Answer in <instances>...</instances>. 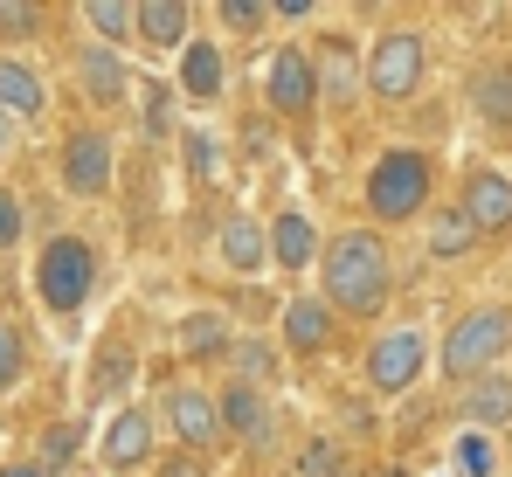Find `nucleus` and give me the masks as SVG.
Masks as SVG:
<instances>
[{
	"instance_id": "f257e3e1",
	"label": "nucleus",
	"mask_w": 512,
	"mask_h": 477,
	"mask_svg": "<svg viewBox=\"0 0 512 477\" xmlns=\"http://www.w3.org/2000/svg\"><path fill=\"white\" fill-rule=\"evenodd\" d=\"M395 291V256H388V236L374 222L360 229H340L319 249V298L340 318H374Z\"/></svg>"
},
{
	"instance_id": "f03ea898",
	"label": "nucleus",
	"mask_w": 512,
	"mask_h": 477,
	"mask_svg": "<svg viewBox=\"0 0 512 477\" xmlns=\"http://www.w3.org/2000/svg\"><path fill=\"white\" fill-rule=\"evenodd\" d=\"M360 208L374 229H423L429 215L443 208L436 201V159L423 146H388V153L367 159L360 173Z\"/></svg>"
},
{
	"instance_id": "7ed1b4c3",
	"label": "nucleus",
	"mask_w": 512,
	"mask_h": 477,
	"mask_svg": "<svg viewBox=\"0 0 512 477\" xmlns=\"http://www.w3.org/2000/svg\"><path fill=\"white\" fill-rule=\"evenodd\" d=\"M512 360V305H471L443 339H436V374L450 388H471L478 374Z\"/></svg>"
},
{
	"instance_id": "20e7f679",
	"label": "nucleus",
	"mask_w": 512,
	"mask_h": 477,
	"mask_svg": "<svg viewBox=\"0 0 512 477\" xmlns=\"http://www.w3.org/2000/svg\"><path fill=\"white\" fill-rule=\"evenodd\" d=\"M423 374H436V346H429L423 325H381L367 339V353H360V381H367V395H381V401L416 395Z\"/></svg>"
},
{
	"instance_id": "39448f33",
	"label": "nucleus",
	"mask_w": 512,
	"mask_h": 477,
	"mask_svg": "<svg viewBox=\"0 0 512 477\" xmlns=\"http://www.w3.org/2000/svg\"><path fill=\"white\" fill-rule=\"evenodd\" d=\"M97 277H104V263H97V242H84V236H49L42 256H35V298L56 318L84 312L97 298Z\"/></svg>"
},
{
	"instance_id": "423d86ee",
	"label": "nucleus",
	"mask_w": 512,
	"mask_h": 477,
	"mask_svg": "<svg viewBox=\"0 0 512 477\" xmlns=\"http://www.w3.org/2000/svg\"><path fill=\"white\" fill-rule=\"evenodd\" d=\"M429 77V35L423 28H409V21H395V28H381L374 42H367V97L374 104H409Z\"/></svg>"
},
{
	"instance_id": "0eeeda50",
	"label": "nucleus",
	"mask_w": 512,
	"mask_h": 477,
	"mask_svg": "<svg viewBox=\"0 0 512 477\" xmlns=\"http://www.w3.org/2000/svg\"><path fill=\"white\" fill-rule=\"evenodd\" d=\"M319 70H312V49L305 42H284V49H270V63H263V111L270 118H284V125H312L319 118Z\"/></svg>"
},
{
	"instance_id": "6e6552de",
	"label": "nucleus",
	"mask_w": 512,
	"mask_h": 477,
	"mask_svg": "<svg viewBox=\"0 0 512 477\" xmlns=\"http://www.w3.org/2000/svg\"><path fill=\"white\" fill-rule=\"evenodd\" d=\"M153 415H160V429L173 436V450H187V457H215L229 436H222V408L208 388H194V381H180L167 395L153 401Z\"/></svg>"
},
{
	"instance_id": "1a4fd4ad",
	"label": "nucleus",
	"mask_w": 512,
	"mask_h": 477,
	"mask_svg": "<svg viewBox=\"0 0 512 477\" xmlns=\"http://www.w3.org/2000/svg\"><path fill=\"white\" fill-rule=\"evenodd\" d=\"M457 208L471 215L478 242H512V173L499 159H464V180H457Z\"/></svg>"
},
{
	"instance_id": "9d476101",
	"label": "nucleus",
	"mask_w": 512,
	"mask_h": 477,
	"mask_svg": "<svg viewBox=\"0 0 512 477\" xmlns=\"http://www.w3.org/2000/svg\"><path fill=\"white\" fill-rule=\"evenodd\" d=\"M215 408H222V436H229L236 450H250V457H270V450H277L284 415H277V395H270V388L222 381V388H215Z\"/></svg>"
},
{
	"instance_id": "9b49d317",
	"label": "nucleus",
	"mask_w": 512,
	"mask_h": 477,
	"mask_svg": "<svg viewBox=\"0 0 512 477\" xmlns=\"http://www.w3.org/2000/svg\"><path fill=\"white\" fill-rule=\"evenodd\" d=\"M56 180H63L77 201H104V194H111V180H118V139H111V132H97V125L70 132V139H63V153H56Z\"/></svg>"
},
{
	"instance_id": "f8f14e48",
	"label": "nucleus",
	"mask_w": 512,
	"mask_h": 477,
	"mask_svg": "<svg viewBox=\"0 0 512 477\" xmlns=\"http://www.w3.org/2000/svg\"><path fill=\"white\" fill-rule=\"evenodd\" d=\"M305 49H312V70H319V97H326L333 111L360 104V90H367V49H360L346 28H326V35H312Z\"/></svg>"
},
{
	"instance_id": "ddd939ff",
	"label": "nucleus",
	"mask_w": 512,
	"mask_h": 477,
	"mask_svg": "<svg viewBox=\"0 0 512 477\" xmlns=\"http://www.w3.org/2000/svg\"><path fill=\"white\" fill-rule=\"evenodd\" d=\"M97 464L118 471V477L160 464V415H153V408H118V415L104 422V436H97Z\"/></svg>"
},
{
	"instance_id": "4468645a",
	"label": "nucleus",
	"mask_w": 512,
	"mask_h": 477,
	"mask_svg": "<svg viewBox=\"0 0 512 477\" xmlns=\"http://www.w3.org/2000/svg\"><path fill=\"white\" fill-rule=\"evenodd\" d=\"M277 339H284V353L319 360V353L340 339V312H333L319 291H291V298L277 305Z\"/></svg>"
},
{
	"instance_id": "2eb2a0df",
	"label": "nucleus",
	"mask_w": 512,
	"mask_h": 477,
	"mask_svg": "<svg viewBox=\"0 0 512 477\" xmlns=\"http://www.w3.org/2000/svg\"><path fill=\"white\" fill-rule=\"evenodd\" d=\"M173 90L187 104H222L229 97V42L222 35H194L180 56H173Z\"/></svg>"
},
{
	"instance_id": "dca6fc26",
	"label": "nucleus",
	"mask_w": 512,
	"mask_h": 477,
	"mask_svg": "<svg viewBox=\"0 0 512 477\" xmlns=\"http://www.w3.org/2000/svg\"><path fill=\"white\" fill-rule=\"evenodd\" d=\"M464 104H471V118L485 125V139H506L512 146V56H485V63L464 77Z\"/></svg>"
},
{
	"instance_id": "f3484780",
	"label": "nucleus",
	"mask_w": 512,
	"mask_h": 477,
	"mask_svg": "<svg viewBox=\"0 0 512 477\" xmlns=\"http://www.w3.org/2000/svg\"><path fill=\"white\" fill-rule=\"evenodd\" d=\"M215 263H222L229 277H263V270H270V222H256V215H222V229H215Z\"/></svg>"
},
{
	"instance_id": "a211bd4d",
	"label": "nucleus",
	"mask_w": 512,
	"mask_h": 477,
	"mask_svg": "<svg viewBox=\"0 0 512 477\" xmlns=\"http://www.w3.org/2000/svg\"><path fill=\"white\" fill-rule=\"evenodd\" d=\"M457 422L485 429V436H506L512 429V367H492L471 388H457Z\"/></svg>"
},
{
	"instance_id": "6ab92c4d",
	"label": "nucleus",
	"mask_w": 512,
	"mask_h": 477,
	"mask_svg": "<svg viewBox=\"0 0 512 477\" xmlns=\"http://www.w3.org/2000/svg\"><path fill=\"white\" fill-rule=\"evenodd\" d=\"M319 249H326V236L312 229V215H305V208H277V215H270V263H277L284 277L319 270Z\"/></svg>"
},
{
	"instance_id": "aec40b11",
	"label": "nucleus",
	"mask_w": 512,
	"mask_h": 477,
	"mask_svg": "<svg viewBox=\"0 0 512 477\" xmlns=\"http://www.w3.org/2000/svg\"><path fill=\"white\" fill-rule=\"evenodd\" d=\"M77 83H84V97L97 104V111L139 97V83H132V70H125V56L104 49V42H84V49H77Z\"/></svg>"
},
{
	"instance_id": "412c9836",
	"label": "nucleus",
	"mask_w": 512,
	"mask_h": 477,
	"mask_svg": "<svg viewBox=\"0 0 512 477\" xmlns=\"http://www.w3.org/2000/svg\"><path fill=\"white\" fill-rule=\"evenodd\" d=\"M173 339H180V353H187L194 367H229V353H236L243 332L229 325V312H187Z\"/></svg>"
},
{
	"instance_id": "4be33fe9",
	"label": "nucleus",
	"mask_w": 512,
	"mask_h": 477,
	"mask_svg": "<svg viewBox=\"0 0 512 477\" xmlns=\"http://www.w3.org/2000/svg\"><path fill=\"white\" fill-rule=\"evenodd\" d=\"M139 42L153 56H180L194 42V7L187 0H139Z\"/></svg>"
},
{
	"instance_id": "5701e85b",
	"label": "nucleus",
	"mask_w": 512,
	"mask_h": 477,
	"mask_svg": "<svg viewBox=\"0 0 512 477\" xmlns=\"http://www.w3.org/2000/svg\"><path fill=\"white\" fill-rule=\"evenodd\" d=\"M478 249V229H471V215L457 208V201H443L436 215L423 222V256L429 263H464Z\"/></svg>"
},
{
	"instance_id": "b1692460",
	"label": "nucleus",
	"mask_w": 512,
	"mask_h": 477,
	"mask_svg": "<svg viewBox=\"0 0 512 477\" xmlns=\"http://www.w3.org/2000/svg\"><path fill=\"white\" fill-rule=\"evenodd\" d=\"M0 111L14 125H28V118L49 111V83H42V70H28L21 56H0Z\"/></svg>"
},
{
	"instance_id": "393cba45",
	"label": "nucleus",
	"mask_w": 512,
	"mask_h": 477,
	"mask_svg": "<svg viewBox=\"0 0 512 477\" xmlns=\"http://www.w3.org/2000/svg\"><path fill=\"white\" fill-rule=\"evenodd\" d=\"M229 381H250V388H270V395H277V381H284V346H277L270 332H243L236 353H229Z\"/></svg>"
},
{
	"instance_id": "a878e982",
	"label": "nucleus",
	"mask_w": 512,
	"mask_h": 477,
	"mask_svg": "<svg viewBox=\"0 0 512 477\" xmlns=\"http://www.w3.org/2000/svg\"><path fill=\"white\" fill-rule=\"evenodd\" d=\"M180 159H187V180H194L201 194H215V187L229 180V139H222V132H208V125L180 132Z\"/></svg>"
},
{
	"instance_id": "bb28decb",
	"label": "nucleus",
	"mask_w": 512,
	"mask_h": 477,
	"mask_svg": "<svg viewBox=\"0 0 512 477\" xmlns=\"http://www.w3.org/2000/svg\"><path fill=\"white\" fill-rule=\"evenodd\" d=\"M84 28L90 42L125 56V42H139V0H84Z\"/></svg>"
},
{
	"instance_id": "cd10ccee",
	"label": "nucleus",
	"mask_w": 512,
	"mask_h": 477,
	"mask_svg": "<svg viewBox=\"0 0 512 477\" xmlns=\"http://www.w3.org/2000/svg\"><path fill=\"white\" fill-rule=\"evenodd\" d=\"M291 477H353V450H346L333 429H312L291 450Z\"/></svg>"
},
{
	"instance_id": "c85d7f7f",
	"label": "nucleus",
	"mask_w": 512,
	"mask_h": 477,
	"mask_svg": "<svg viewBox=\"0 0 512 477\" xmlns=\"http://www.w3.org/2000/svg\"><path fill=\"white\" fill-rule=\"evenodd\" d=\"M450 477H506V450L485 429H457L450 436Z\"/></svg>"
},
{
	"instance_id": "c756f323",
	"label": "nucleus",
	"mask_w": 512,
	"mask_h": 477,
	"mask_svg": "<svg viewBox=\"0 0 512 477\" xmlns=\"http://www.w3.org/2000/svg\"><path fill=\"white\" fill-rule=\"evenodd\" d=\"M139 118H146L153 146H173V132H180V90L167 77H146L139 83Z\"/></svg>"
},
{
	"instance_id": "7c9ffc66",
	"label": "nucleus",
	"mask_w": 512,
	"mask_h": 477,
	"mask_svg": "<svg viewBox=\"0 0 512 477\" xmlns=\"http://www.w3.org/2000/svg\"><path fill=\"white\" fill-rule=\"evenodd\" d=\"M139 381V353H132V339H111L104 353H97V374H90V401H118L125 388Z\"/></svg>"
},
{
	"instance_id": "2f4dec72",
	"label": "nucleus",
	"mask_w": 512,
	"mask_h": 477,
	"mask_svg": "<svg viewBox=\"0 0 512 477\" xmlns=\"http://www.w3.org/2000/svg\"><path fill=\"white\" fill-rule=\"evenodd\" d=\"M215 28H222L229 42H256V35L277 28V14H270L263 0H215Z\"/></svg>"
},
{
	"instance_id": "473e14b6",
	"label": "nucleus",
	"mask_w": 512,
	"mask_h": 477,
	"mask_svg": "<svg viewBox=\"0 0 512 477\" xmlns=\"http://www.w3.org/2000/svg\"><path fill=\"white\" fill-rule=\"evenodd\" d=\"M77 450H84V422H56V429L42 436V457H35V464H42V471H70Z\"/></svg>"
},
{
	"instance_id": "72a5a7b5",
	"label": "nucleus",
	"mask_w": 512,
	"mask_h": 477,
	"mask_svg": "<svg viewBox=\"0 0 512 477\" xmlns=\"http://www.w3.org/2000/svg\"><path fill=\"white\" fill-rule=\"evenodd\" d=\"M21 374H28V339H21V325L0 318V395H14Z\"/></svg>"
},
{
	"instance_id": "f704fd0d",
	"label": "nucleus",
	"mask_w": 512,
	"mask_h": 477,
	"mask_svg": "<svg viewBox=\"0 0 512 477\" xmlns=\"http://www.w3.org/2000/svg\"><path fill=\"white\" fill-rule=\"evenodd\" d=\"M42 7H28V0H0V42H28V35H42Z\"/></svg>"
},
{
	"instance_id": "c9c22d12",
	"label": "nucleus",
	"mask_w": 512,
	"mask_h": 477,
	"mask_svg": "<svg viewBox=\"0 0 512 477\" xmlns=\"http://www.w3.org/2000/svg\"><path fill=\"white\" fill-rule=\"evenodd\" d=\"M21 229H28V208H21V194H14V187H0V249H14Z\"/></svg>"
},
{
	"instance_id": "e433bc0d",
	"label": "nucleus",
	"mask_w": 512,
	"mask_h": 477,
	"mask_svg": "<svg viewBox=\"0 0 512 477\" xmlns=\"http://www.w3.org/2000/svg\"><path fill=\"white\" fill-rule=\"evenodd\" d=\"M153 477H208V457H187V450H167V457L153 464Z\"/></svg>"
},
{
	"instance_id": "4c0bfd02",
	"label": "nucleus",
	"mask_w": 512,
	"mask_h": 477,
	"mask_svg": "<svg viewBox=\"0 0 512 477\" xmlns=\"http://www.w3.org/2000/svg\"><path fill=\"white\" fill-rule=\"evenodd\" d=\"M270 14H277V28H305V21H326V7H312V0H277Z\"/></svg>"
},
{
	"instance_id": "58836bf2",
	"label": "nucleus",
	"mask_w": 512,
	"mask_h": 477,
	"mask_svg": "<svg viewBox=\"0 0 512 477\" xmlns=\"http://www.w3.org/2000/svg\"><path fill=\"white\" fill-rule=\"evenodd\" d=\"M340 415H346V429H353V436H374V429H381V422H374V408H367V401H353V395L340 401Z\"/></svg>"
},
{
	"instance_id": "ea45409f",
	"label": "nucleus",
	"mask_w": 512,
	"mask_h": 477,
	"mask_svg": "<svg viewBox=\"0 0 512 477\" xmlns=\"http://www.w3.org/2000/svg\"><path fill=\"white\" fill-rule=\"evenodd\" d=\"M263 153H270V111L250 125V159H263Z\"/></svg>"
},
{
	"instance_id": "a19ab883",
	"label": "nucleus",
	"mask_w": 512,
	"mask_h": 477,
	"mask_svg": "<svg viewBox=\"0 0 512 477\" xmlns=\"http://www.w3.org/2000/svg\"><path fill=\"white\" fill-rule=\"evenodd\" d=\"M0 477H56V471H42V464L28 457V464H7V471H0Z\"/></svg>"
},
{
	"instance_id": "79ce46f5",
	"label": "nucleus",
	"mask_w": 512,
	"mask_h": 477,
	"mask_svg": "<svg viewBox=\"0 0 512 477\" xmlns=\"http://www.w3.org/2000/svg\"><path fill=\"white\" fill-rule=\"evenodd\" d=\"M14 153V118H7V111H0V159Z\"/></svg>"
}]
</instances>
